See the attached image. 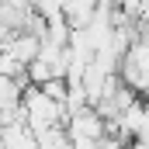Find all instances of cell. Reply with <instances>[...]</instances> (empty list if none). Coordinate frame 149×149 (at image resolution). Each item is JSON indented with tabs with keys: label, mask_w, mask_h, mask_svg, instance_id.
<instances>
[{
	"label": "cell",
	"mask_w": 149,
	"mask_h": 149,
	"mask_svg": "<svg viewBox=\"0 0 149 149\" xmlns=\"http://www.w3.org/2000/svg\"><path fill=\"white\" fill-rule=\"evenodd\" d=\"M0 76H7V80H21V76H24V66H21L7 49H0Z\"/></svg>",
	"instance_id": "277c9868"
},
{
	"label": "cell",
	"mask_w": 149,
	"mask_h": 149,
	"mask_svg": "<svg viewBox=\"0 0 149 149\" xmlns=\"http://www.w3.org/2000/svg\"><path fill=\"white\" fill-rule=\"evenodd\" d=\"M66 135L73 142H97V139L108 135V121H104V114L97 111L94 104H87L80 111H70V118H66Z\"/></svg>",
	"instance_id": "7a4b0ae2"
},
{
	"label": "cell",
	"mask_w": 149,
	"mask_h": 149,
	"mask_svg": "<svg viewBox=\"0 0 149 149\" xmlns=\"http://www.w3.org/2000/svg\"><path fill=\"white\" fill-rule=\"evenodd\" d=\"M21 118H24V125L35 132V139H38L42 132L66 125V108H63L59 101H52L42 87L28 83V87H24V97H21Z\"/></svg>",
	"instance_id": "6da1fadb"
},
{
	"label": "cell",
	"mask_w": 149,
	"mask_h": 149,
	"mask_svg": "<svg viewBox=\"0 0 149 149\" xmlns=\"http://www.w3.org/2000/svg\"><path fill=\"white\" fill-rule=\"evenodd\" d=\"M21 66H28L31 59H38V49H42V35H35V31H14V35L7 38V45H3Z\"/></svg>",
	"instance_id": "3957f363"
}]
</instances>
